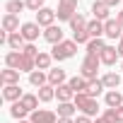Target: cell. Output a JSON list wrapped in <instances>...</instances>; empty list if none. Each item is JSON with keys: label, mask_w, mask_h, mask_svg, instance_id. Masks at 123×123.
I'll return each mask as SVG.
<instances>
[{"label": "cell", "mask_w": 123, "mask_h": 123, "mask_svg": "<svg viewBox=\"0 0 123 123\" xmlns=\"http://www.w3.org/2000/svg\"><path fill=\"white\" fill-rule=\"evenodd\" d=\"M5 65L12 68V70H19V73H34L36 70V60L24 55L22 51H10L5 55Z\"/></svg>", "instance_id": "6da1fadb"}, {"label": "cell", "mask_w": 123, "mask_h": 123, "mask_svg": "<svg viewBox=\"0 0 123 123\" xmlns=\"http://www.w3.org/2000/svg\"><path fill=\"white\" fill-rule=\"evenodd\" d=\"M22 97H24V92L19 89V85H10V87H3V99H5V101H12V104H15V101H19Z\"/></svg>", "instance_id": "4fadbf2b"}, {"label": "cell", "mask_w": 123, "mask_h": 123, "mask_svg": "<svg viewBox=\"0 0 123 123\" xmlns=\"http://www.w3.org/2000/svg\"><path fill=\"white\" fill-rule=\"evenodd\" d=\"M29 121L31 123H58V113L48 111V109H36V111H31Z\"/></svg>", "instance_id": "8992f818"}, {"label": "cell", "mask_w": 123, "mask_h": 123, "mask_svg": "<svg viewBox=\"0 0 123 123\" xmlns=\"http://www.w3.org/2000/svg\"><path fill=\"white\" fill-rule=\"evenodd\" d=\"M101 89H106L101 80H87V89H85V94H87V97H94V99H97V97L101 94Z\"/></svg>", "instance_id": "ffe728a7"}, {"label": "cell", "mask_w": 123, "mask_h": 123, "mask_svg": "<svg viewBox=\"0 0 123 123\" xmlns=\"http://www.w3.org/2000/svg\"><path fill=\"white\" fill-rule=\"evenodd\" d=\"M58 123H75L73 118H58Z\"/></svg>", "instance_id": "60d3db41"}, {"label": "cell", "mask_w": 123, "mask_h": 123, "mask_svg": "<svg viewBox=\"0 0 123 123\" xmlns=\"http://www.w3.org/2000/svg\"><path fill=\"white\" fill-rule=\"evenodd\" d=\"M27 113H29V111L22 106V101H15V104L10 106V116H12V118H17V121H24V116H27Z\"/></svg>", "instance_id": "1f68e13d"}, {"label": "cell", "mask_w": 123, "mask_h": 123, "mask_svg": "<svg viewBox=\"0 0 123 123\" xmlns=\"http://www.w3.org/2000/svg\"><path fill=\"white\" fill-rule=\"evenodd\" d=\"M55 19H58V17H55V10H51V7H43V10L36 12V24H39V27H46V29H48V27L55 24Z\"/></svg>", "instance_id": "52a82bcc"}, {"label": "cell", "mask_w": 123, "mask_h": 123, "mask_svg": "<svg viewBox=\"0 0 123 123\" xmlns=\"http://www.w3.org/2000/svg\"><path fill=\"white\" fill-rule=\"evenodd\" d=\"M75 123H94V121H92L89 116H85V113H82V116H77V118H75Z\"/></svg>", "instance_id": "d590c367"}, {"label": "cell", "mask_w": 123, "mask_h": 123, "mask_svg": "<svg viewBox=\"0 0 123 123\" xmlns=\"http://www.w3.org/2000/svg\"><path fill=\"white\" fill-rule=\"evenodd\" d=\"M24 3H27V10H31V12L43 10V0H24Z\"/></svg>", "instance_id": "836d02e7"}, {"label": "cell", "mask_w": 123, "mask_h": 123, "mask_svg": "<svg viewBox=\"0 0 123 123\" xmlns=\"http://www.w3.org/2000/svg\"><path fill=\"white\" fill-rule=\"evenodd\" d=\"M19 34L27 39V43H34V41L39 39V34H41V27H39L36 22H24L22 29H19Z\"/></svg>", "instance_id": "ba28073f"}, {"label": "cell", "mask_w": 123, "mask_h": 123, "mask_svg": "<svg viewBox=\"0 0 123 123\" xmlns=\"http://www.w3.org/2000/svg\"><path fill=\"white\" fill-rule=\"evenodd\" d=\"M104 116H106L111 123H123V106H118V109H106Z\"/></svg>", "instance_id": "d6a6232c"}, {"label": "cell", "mask_w": 123, "mask_h": 123, "mask_svg": "<svg viewBox=\"0 0 123 123\" xmlns=\"http://www.w3.org/2000/svg\"><path fill=\"white\" fill-rule=\"evenodd\" d=\"M51 63H53L51 53H39L36 55V70H51Z\"/></svg>", "instance_id": "f546056e"}, {"label": "cell", "mask_w": 123, "mask_h": 123, "mask_svg": "<svg viewBox=\"0 0 123 123\" xmlns=\"http://www.w3.org/2000/svg\"><path fill=\"white\" fill-rule=\"evenodd\" d=\"M92 12H94V19H99V22L109 19V5L104 3V0H97V3L92 5Z\"/></svg>", "instance_id": "2e32d148"}, {"label": "cell", "mask_w": 123, "mask_h": 123, "mask_svg": "<svg viewBox=\"0 0 123 123\" xmlns=\"http://www.w3.org/2000/svg\"><path fill=\"white\" fill-rule=\"evenodd\" d=\"M7 46H10V51H24L27 39H24L19 31H15V34H10V36H7Z\"/></svg>", "instance_id": "e0dca14e"}, {"label": "cell", "mask_w": 123, "mask_h": 123, "mask_svg": "<svg viewBox=\"0 0 123 123\" xmlns=\"http://www.w3.org/2000/svg\"><path fill=\"white\" fill-rule=\"evenodd\" d=\"M68 85L73 87V92H75V94H85V89H87V80H85L82 75L70 77V80H68Z\"/></svg>", "instance_id": "603a6c76"}, {"label": "cell", "mask_w": 123, "mask_h": 123, "mask_svg": "<svg viewBox=\"0 0 123 123\" xmlns=\"http://www.w3.org/2000/svg\"><path fill=\"white\" fill-rule=\"evenodd\" d=\"M104 48H106V43H104L101 39H92V41L87 43V55H101Z\"/></svg>", "instance_id": "4316f807"}, {"label": "cell", "mask_w": 123, "mask_h": 123, "mask_svg": "<svg viewBox=\"0 0 123 123\" xmlns=\"http://www.w3.org/2000/svg\"><path fill=\"white\" fill-rule=\"evenodd\" d=\"M75 106L89 118L97 116V111H99V101L94 97H87V94H75Z\"/></svg>", "instance_id": "7a4b0ae2"}, {"label": "cell", "mask_w": 123, "mask_h": 123, "mask_svg": "<svg viewBox=\"0 0 123 123\" xmlns=\"http://www.w3.org/2000/svg\"><path fill=\"white\" fill-rule=\"evenodd\" d=\"M19 123H31V121H19Z\"/></svg>", "instance_id": "b9f144b4"}, {"label": "cell", "mask_w": 123, "mask_h": 123, "mask_svg": "<svg viewBox=\"0 0 123 123\" xmlns=\"http://www.w3.org/2000/svg\"><path fill=\"white\" fill-rule=\"evenodd\" d=\"M104 36L116 41V39H121V36H123V27H121L116 19H106V22H104Z\"/></svg>", "instance_id": "9c48e42d"}, {"label": "cell", "mask_w": 123, "mask_h": 123, "mask_svg": "<svg viewBox=\"0 0 123 123\" xmlns=\"http://www.w3.org/2000/svg\"><path fill=\"white\" fill-rule=\"evenodd\" d=\"M116 22L123 27V10H121V12H116Z\"/></svg>", "instance_id": "f35d334b"}, {"label": "cell", "mask_w": 123, "mask_h": 123, "mask_svg": "<svg viewBox=\"0 0 123 123\" xmlns=\"http://www.w3.org/2000/svg\"><path fill=\"white\" fill-rule=\"evenodd\" d=\"M17 29H22L19 27V17L17 15H5L3 17V31L5 34H15Z\"/></svg>", "instance_id": "5bb4252c"}, {"label": "cell", "mask_w": 123, "mask_h": 123, "mask_svg": "<svg viewBox=\"0 0 123 123\" xmlns=\"http://www.w3.org/2000/svg\"><path fill=\"white\" fill-rule=\"evenodd\" d=\"M24 7H27V3H24V0H7L5 12H7V15H19Z\"/></svg>", "instance_id": "f1b7e54d"}, {"label": "cell", "mask_w": 123, "mask_h": 123, "mask_svg": "<svg viewBox=\"0 0 123 123\" xmlns=\"http://www.w3.org/2000/svg\"><path fill=\"white\" fill-rule=\"evenodd\" d=\"M36 97H39V101H51V99L55 97V87H53V85H43V87H39Z\"/></svg>", "instance_id": "83f0119b"}, {"label": "cell", "mask_w": 123, "mask_h": 123, "mask_svg": "<svg viewBox=\"0 0 123 123\" xmlns=\"http://www.w3.org/2000/svg\"><path fill=\"white\" fill-rule=\"evenodd\" d=\"M75 51H77V43L75 41H60V43L53 46L51 55H53V60H68V58L75 55Z\"/></svg>", "instance_id": "3957f363"}, {"label": "cell", "mask_w": 123, "mask_h": 123, "mask_svg": "<svg viewBox=\"0 0 123 123\" xmlns=\"http://www.w3.org/2000/svg\"><path fill=\"white\" fill-rule=\"evenodd\" d=\"M116 48H118V55H121V58H123V36H121V39H118V46H116Z\"/></svg>", "instance_id": "8d00e7d4"}, {"label": "cell", "mask_w": 123, "mask_h": 123, "mask_svg": "<svg viewBox=\"0 0 123 123\" xmlns=\"http://www.w3.org/2000/svg\"><path fill=\"white\" fill-rule=\"evenodd\" d=\"M104 3H106L109 7H113V5H118V3H123V0H104Z\"/></svg>", "instance_id": "ab89813d"}, {"label": "cell", "mask_w": 123, "mask_h": 123, "mask_svg": "<svg viewBox=\"0 0 123 123\" xmlns=\"http://www.w3.org/2000/svg\"><path fill=\"white\" fill-rule=\"evenodd\" d=\"M0 85H3V87H10V85H19V70L5 68L3 73H0Z\"/></svg>", "instance_id": "30bf717a"}, {"label": "cell", "mask_w": 123, "mask_h": 123, "mask_svg": "<svg viewBox=\"0 0 123 123\" xmlns=\"http://www.w3.org/2000/svg\"><path fill=\"white\" fill-rule=\"evenodd\" d=\"M87 24H89V22H87L85 15H80V12L70 19V29H73V34H75V31H87Z\"/></svg>", "instance_id": "cb8c5ba5"}, {"label": "cell", "mask_w": 123, "mask_h": 123, "mask_svg": "<svg viewBox=\"0 0 123 123\" xmlns=\"http://www.w3.org/2000/svg\"><path fill=\"white\" fill-rule=\"evenodd\" d=\"M101 82H104L106 89H118V85H121V75H118V73H106V75L101 77Z\"/></svg>", "instance_id": "d4e9b609"}, {"label": "cell", "mask_w": 123, "mask_h": 123, "mask_svg": "<svg viewBox=\"0 0 123 123\" xmlns=\"http://www.w3.org/2000/svg\"><path fill=\"white\" fill-rule=\"evenodd\" d=\"M99 60L104 65H113L116 60H118V48L116 46H106L104 51H101V55H99Z\"/></svg>", "instance_id": "9a60e30c"}, {"label": "cell", "mask_w": 123, "mask_h": 123, "mask_svg": "<svg viewBox=\"0 0 123 123\" xmlns=\"http://www.w3.org/2000/svg\"><path fill=\"white\" fill-rule=\"evenodd\" d=\"M43 39H46L48 43H53V46H55V43H60V41H65V39H63V29H60L58 24L48 27V29L43 31Z\"/></svg>", "instance_id": "7c38bea8"}, {"label": "cell", "mask_w": 123, "mask_h": 123, "mask_svg": "<svg viewBox=\"0 0 123 123\" xmlns=\"http://www.w3.org/2000/svg\"><path fill=\"white\" fill-rule=\"evenodd\" d=\"M77 111L75 101H65V104H58V118H73Z\"/></svg>", "instance_id": "44dd1931"}, {"label": "cell", "mask_w": 123, "mask_h": 123, "mask_svg": "<svg viewBox=\"0 0 123 123\" xmlns=\"http://www.w3.org/2000/svg\"><path fill=\"white\" fill-rule=\"evenodd\" d=\"M22 53H24V55H29V58H34V60H36V55H39V53H41V51H39V48H36V46H34V43H27V46H24V51H22Z\"/></svg>", "instance_id": "e575fe53"}, {"label": "cell", "mask_w": 123, "mask_h": 123, "mask_svg": "<svg viewBox=\"0 0 123 123\" xmlns=\"http://www.w3.org/2000/svg\"><path fill=\"white\" fill-rule=\"evenodd\" d=\"M19 101H22V106H24L29 113H31V111H36V106H39V97H36V94H24Z\"/></svg>", "instance_id": "4dcf8cb0"}, {"label": "cell", "mask_w": 123, "mask_h": 123, "mask_svg": "<svg viewBox=\"0 0 123 123\" xmlns=\"http://www.w3.org/2000/svg\"><path fill=\"white\" fill-rule=\"evenodd\" d=\"M75 15H77V0H58L55 17H58L60 22H70Z\"/></svg>", "instance_id": "277c9868"}, {"label": "cell", "mask_w": 123, "mask_h": 123, "mask_svg": "<svg viewBox=\"0 0 123 123\" xmlns=\"http://www.w3.org/2000/svg\"><path fill=\"white\" fill-rule=\"evenodd\" d=\"M29 82H31L34 87H43V85H48V73L34 70V73H29Z\"/></svg>", "instance_id": "7402d4cb"}, {"label": "cell", "mask_w": 123, "mask_h": 123, "mask_svg": "<svg viewBox=\"0 0 123 123\" xmlns=\"http://www.w3.org/2000/svg\"><path fill=\"white\" fill-rule=\"evenodd\" d=\"M94 123H111V121H109L106 116H97V121H94Z\"/></svg>", "instance_id": "74e56055"}, {"label": "cell", "mask_w": 123, "mask_h": 123, "mask_svg": "<svg viewBox=\"0 0 123 123\" xmlns=\"http://www.w3.org/2000/svg\"><path fill=\"white\" fill-rule=\"evenodd\" d=\"M48 85H53V87L65 85V70H60V68H51V70H48Z\"/></svg>", "instance_id": "d6986e66"}, {"label": "cell", "mask_w": 123, "mask_h": 123, "mask_svg": "<svg viewBox=\"0 0 123 123\" xmlns=\"http://www.w3.org/2000/svg\"><path fill=\"white\" fill-rule=\"evenodd\" d=\"M104 101H106L109 109H118V106H123V94L116 92V89H109L106 97H104Z\"/></svg>", "instance_id": "ac0fdd59"}, {"label": "cell", "mask_w": 123, "mask_h": 123, "mask_svg": "<svg viewBox=\"0 0 123 123\" xmlns=\"http://www.w3.org/2000/svg\"><path fill=\"white\" fill-rule=\"evenodd\" d=\"M55 97H58L60 104H65V101H75V92H73V87H70L68 82L55 87Z\"/></svg>", "instance_id": "8fae6325"}, {"label": "cell", "mask_w": 123, "mask_h": 123, "mask_svg": "<svg viewBox=\"0 0 123 123\" xmlns=\"http://www.w3.org/2000/svg\"><path fill=\"white\" fill-rule=\"evenodd\" d=\"M87 31H89V36H92V39H101V34H104V22L92 19V22L87 24Z\"/></svg>", "instance_id": "484cf974"}, {"label": "cell", "mask_w": 123, "mask_h": 123, "mask_svg": "<svg viewBox=\"0 0 123 123\" xmlns=\"http://www.w3.org/2000/svg\"><path fill=\"white\" fill-rule=\"evenodd\" d=\"M99 65H101L99 55H85L82 68H80V75H82L85 80H97V70H99Z\"/></svg>", "instance_id": "5b68a950"}, {"label": "cell", "mask_w": 123, "mask_h": 123, "mask_svg": "<svg viewBox=\"0 0 123 123\" xmlns=\"http://www.w3.org/2000/svg\"><path fill=\"white\" fill-rule=\"evenodd\" d=\"M121 73H123V63H121Z\"/></svg>", "instance_id": "7bdbcfd3"}]
</instances>
